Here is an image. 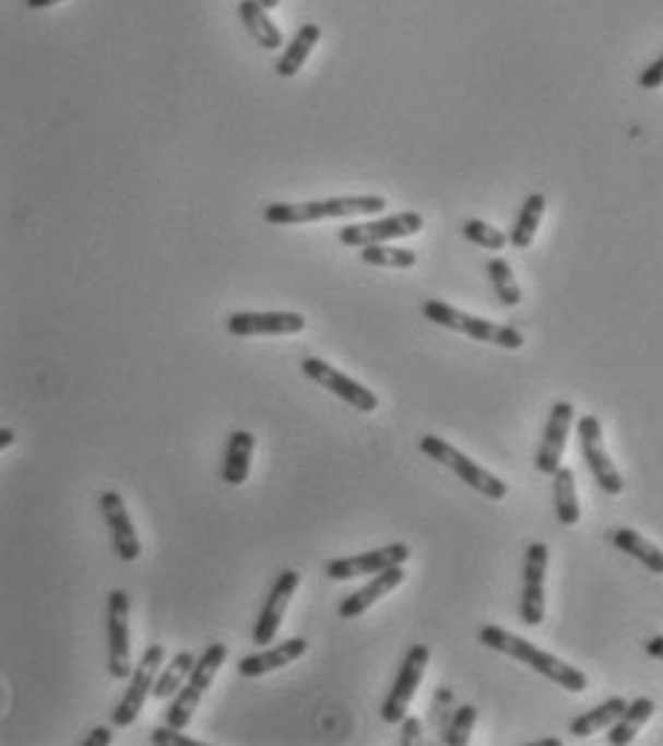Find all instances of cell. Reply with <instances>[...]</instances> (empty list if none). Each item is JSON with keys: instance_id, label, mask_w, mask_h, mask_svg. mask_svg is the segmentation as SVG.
<instances>
[{"instance_id": "6da1fadb", "label": "cell", "mask_w": 663, "mask_h": 746, "mask_svg": "<svg viewBox=\"0 0 663 746\" xmlns=\"http://www.w3.org/2000/svg\"><path fill=\"white\" fill-rule=\"evenodd\" d=\"M480 643L494 649V652L509 654V658L525 663V666H532L534 672H541V675L548 677L552 684L564 686L569 692H583L589 686V677L583 675V672L569 666V663L555 658V654L541 652V649L532 647L525 638H517V635L500 629V626H483V629H480Z\"/></svg>"}, {"instance_id": "7a4b0ae2", "label": "cell", "mask_w": 663, "mask_h": 746, "mask_svg": "<svg viewBox=\"0 0 663 746\" xmlns=\"http://www.w3.org/2000/svg\"><path fill=\"white\" fill-rule=\"evenodd\" d=\"M388 201L382 196H342V199H322V201H301V204H271L264 208V222L279 224V227H291V224H310L322 222V218H351V216H370V213H382Z\"/></svg>"}, {"instance_id": "3957f363", "label": "cell", "mask_w": 663, "mask_h": 746, "mask_svg": "<svg viewBox=\"0 0 663 746\" xmlns=\"http://www.w3.org/2000/svg\"><path fill=\"white\" fill-rule=\"evenodd\" d=\"M423 316L428 322L440 324V328H451V331H460L465 336L477 339V342H488V345L506 347V351H520L525 345L523 333L509 324H494L488 319H480V316L463 313V310L451 308L440 299H428L423 305Z\"/></svg>"}, {"instance_id": "277c9868", "label": "cell", "mask_w": 663, "mask_h": 746, "mask_svg": "<svg viewBox=\"0 0 663 746\" xmlns=\"http://www.w3.org/2000/svg\"><path fill=\"white\" fill-rule=\"evenodd\" d=\"M419 451H423L428 460L440 462V465H446V469L454 471L457 477L463 479L465 485H471L474 492H480L483 497H488V500H502V497L509 494V485L502 483L500 477H494L492 471H486L483 465H477L474 460H469L463 451H457L454 446H448L442 437L425 434V437L419 439Z\"/></svg>"}, {"instance_id": "5b68a950", "label": "cell", "mask_w": 663, "mask_h": 746, "mask_svg": "<svg viewBox=\"0 0 663 746\" xmlns=\"http://www.w3.org/2000/svg\"><path fill=\"white\" fill-rule=\"evenodd\" d=\"M224 658H227V647H224V643H210V647L201 652L193 672H190V677H187L185 686L178 689L170 709H167V723H170V726L185 730L187 723L193 721V712L199 709L201 698H204V692H208L210 684H213L216 672L222 670Z\"/></svg>"}, {"instance_id": "8992f818", "label": "cell", "mask_w": 663, "mask_h": 746, "mask_svg": "<svg viewBox=\"0 0 663 746\" xmlns=\"http://www.w3.org/2000/svg\"><path fill=\"white\" fill-rule=\"evenodd\" d=\"M428 661H431V649L425 647V643H414V647L409 649L400 672H396V680H393L391 692H388V698L382 700V707H379L382 721L402 723V718L409 712V703L414 700V695H417V686L423 684Z\"/></svg>"}, {"instance_id": "52a82bcc", "label": "cell", "mask_w": 663, "mask_h": 746, "mask_svg": "<svg viewBox=\"0 0 663 746\" xmlns=\"http://www.w3.org/2000/svg\"><path fill=\"white\" fill-rule=\"evenodd\" d=\"M164 658H167V649H164L162 643H150V647L144 649L139 666H135L130 675V689L123 692L121 703H118L116 712H113V723H116V726H132L135 718L141 715V709L147 703V695L153 692L155 677H158Z\"/></svg>"}, {"instance_id": "ba28073f", "label": "cell", "mask_w": 663, "mask_h": 746, "mask_svg": "<svg viewBox=\"0 0 663 746\" xmlns=\"http://www.w3.org/2000/svg\"><path fill=\"white\" fill-rule=\"evenodd\" d=\"M301 374L308 379H313L317 386H322L324 391H331L333 396H340L342 402L354 405L359 414H374V411H377V393L368 391V388H365L363 382H356L354 377H347L342 370L331 368L324 359H317V356L301 359Z\"/></svg>"}, {"instance_id": "9c48e42d", "label": "cell", "mask_w": 663, "mask_h": 746, "mask_svg": "<svg viewBox=\"0 0 663 746\" xmlns=\"http://www.w3.org/2000/svg\"><path fill=\"white\" fill-rule=\"evenodd\" d=\"M423 216L409 210V213H396V216L379 218V222L363 224H345L340 230V241L345 247H368V245H386L393 239H405V236H417L423 230Z\"/></svg>"}, {"instance_id": "30bf717a", "label": "cell", "mask_w": 663, "mask_h": 746, "mask_svg": "<svg viewBox=\"0 0 663 746\" xmlns=\"http://www.w3.org/2000/svg\"><path fill=\"white\" fill-rule=\"evenodd\" d=\"M578 437H580V451H583V460H587L589 471H592L594 483L601 485L606 494H612V497L624 492V479H620L615 462L609 460L606 446H603L601 419L592 414L580 416Z\"/></svg>"}, {"instance_id": "8fae6325", "label": "cell", "mask_w": 663, "mask_h": 746, "mask_svg": "<svg viewBox=\"0 0 663 746\" xmlns=\"http://www.w3.org/2000/svg\"><path fill=\"white\" fill-rule=\"evenodd\" d=\"M546 543H532V546L525 548L523 597H520V620L525 626H541L543 615H546Z\"/></svg>"}, {"instance_id": "7c38bea8", "label": "cell", "mask_w": 663, "mask_h": 746, "mask_svg": "<svg viewBox=\"0 0 663 746\" xmlns=\"http://www.w3.org/2000/svg\"><path fill=\"white\" fill-rule=\"evenodd\" d=\"M107 635H109V675L123 680L132 675L130 666V594L123 589L109 592L107 608Z\"/></svg>"}, {"instance_id": "4fadbf2b", "label": "cell", "mask_w": 663, "mask_h": 746, "mask_svg": "<svg viewBox=\"0 0 663 746\" xmlns=\"http://www.w3.org/2000/svg\"><path fill=\"white\" fill-rule=\"evenodd\" d=\"M411 557V548L405 543H391L386 548H377V552L354 554V557H336L324 566V575L331 580H354L365 578V575H377V571H386L391 566H402V563Z\"/></svg>"}, {"instance_id": "5bb4252c", "label": "cell", "mask_w": 663, "mask_h": 746, "mask_svg": "<svg viewBox=\"0 0 663 746\" xmlns=\"http://www.w3.org/2000/svg\"><path fill=\"white\" fill-rule=\"evenodd\" d=\"M308 328V319L296 310H271V313H230L227 331L233 336H296Z\"/></svg>"}, {"instance_id": "9a60e30c", "label": "cell", "mask_w": 663, "mask_h": 746, "mask_svg": "<svg viewBox=\"0 0 663 746\" xmlns=\"http://www.w3.org/2000/svg\"><path fill=\"white\" fill-rule=\"evenodd\" d=\"M299 580H301L299 571H294V569H285L276 578L271 594H268V601H264L262 612H259V620H256V629H253L256 647L273 643L279 626H282V620H285L287 603H291L294 592L299 589Z\"/></svg>"}, {"instance_id": "2e32d148", "label": "cell", "mask_w": 663, "mask_h": 746, "mask_svg": "<svg viewBox=\"0 0 663 746\" xmlns=\"http://www.w3.org/2000/svg\"><path fill=\"white\" fill-rule=\"evenodd\" d=\"M100 514L107 520V529L113 534V546H116V554L121 557L123 563H135L141 557V540L132 529L130 511H127V502L118 492H104L100 494Z\"/></svg>"}, {"instance_id": "e0dca14e", "label": "cell", "mask_w": 663, "mask_h": 746, "mask_svg": "<svg viewBox=\"0 0 663 746\" xmlns=\"http://www.w3.org/2000/svg\"><path fill=\"white\" fill-rule=\"evenodd\" d=\"M571 419H575V408H571V402H555V405H552L546 431H543L541 451H537V457H534V469L541 471V474L555 477V471L560 469V457H564Z\"/></svg>"}, {"instance_id": "ac0fdd59", "label": "cell", "mask_w": 663, "mask_h": 746, "mask_svg": "<svg viewBox=\"0 0 663 746\" xmlns=\"http://www.w3.org/2000/svg\"><path fill=\"white\" fill-rule=\"evenodd\" d=\"M405 580V571H402V566H391V569L386 571H377L374 575V580H370L365 589H359V592L347 594L345 601L340 603V617H345V620H354V617L365 615L374 603L379 601V597H386L388 592H393V589H400V583Z\"/></svg>"}, {"instance_id": "d6986e66", "label": "cell", "mask_w": 663, "mask_h": 746, "mask_svg": "<svg viewBox=\"0 0 663 746\" xmlns=\"http://www.w3.org/2000/svg\"><path fill=\"white\" fill-rule=\"evenodd\" d=\"M308 652V640L305 638H291L285 643H279L273 649H262V652L247 654L239 661V675L241 677H262L268 672H276L287 663L299 661L301 654Z\"/></svg>"}, {"instance_id": "ffe728a7", "label": "cell", "mask_w": 663, "mask_h": 746, "mask_svg": "<svg viewBox=\"0 0 663 746\" xmlns=\"http://www.w3.org/2000/svg\"><path fill=\"white\" fill-rule=\"evenodd\" d=\"M256 437L250 431H233L227 451H224L222 477L227 485H241L250 477V457H253Z\"/></svg>"}, {"instance_id": "44dd1931", "label": "cell", "mask_w": 663, "mask_h": 746, "mask_svg": "<svg viewBox=\"0 0 663 746\" xmlns=\"http://www.w3.org/2000/svg\"><path fill=\"white\" fill-rule=\"evenodd\" d=\"M319 38H322V29H319L317 24H305L299 26V32L294 35V40L285 47V55L276 61V75L279 78H294L296 72L305 67V61H308V55L313 52V47L319 44Z\"/></svg>"}, {"instance_id": "7402d4cb", "label": "cell", "mask_w": 663, "mask_h": 746, "mask_svg": "<svg viewBox=\"0 0 663 746\" xmlns=\"http://www.w3.org/2000/svg\"><path fill=\"white\" fill-rule=\"evenodd\" d=\"M239 15H241V21H245V26L250 29V35H253L259 47L282 49L285 38H282V32H279V26L273 24L271 15H268V9H264L259 0H241Z\"/></svg>"}, {"instance_id": "603a6c76", "label": "cell", "mask_w": 663, "mask_h": 746, "mask_svg": "<svg viewBox=\"0 0 663 746\" xmlns=\"http://www.w3.org/2000/svg\"><path fill=\"white\" fill-rule=\"evenodd\" d=\"M652 712H655V700L652 698H635L632 703L626 707L624 715L612 723V730H609V735H606V741H609L612 746L632 744L635 735L643 730V723L652 718Z\"/></svg>"}, {"instance_id": "cb8c5ba5", "label": "cell", "mask_w": 663, "mask_h": 746, "mask_svg": "<svg viewBox=\"0 0 663 746\" xmlns=\"http://www.w3.org/2000/svg\"><path fill=\"white\" fill-rule=\"evenodd\" d=\"M612 543H615L617 552H626L629 557L643 563L652 575H663V552L655 543H649L647 537H640L635 529H617L612 534Z\"/></svg>"}, {"instance_id": "d4e9b609", "label": "cell", "mask_w": 663, "mask_h": 746, "mask_svg": "<svg viewBox=\"0 0 663 746\" xmlns=\"http://www.w3.org/2000/svg\"><path fill=\"white\" fill-rule=\"evenodd\" d=\"M626 698H620V695H615V698H609L606 703H601V707H594L592 712H583L580 718H575L569 726V732L575 735V738H589V735H594V732L606 730V726H612V723L617 721V718L624 715L626 712Z\"/></svg>"}, {"instance_id": "484cf974", "label": "cell", "mask_w": 663, "mask_h": 746, "mask_svg": "<svg viewBox=\"0 0 663 746\" xmlns=\"http://www.w3.org/2000/svg\"><path fill=\"white\" fill-rule=\"evenodd\" d=\"M555 511L560 525L571 529L580 523V502H578V485H575V471L560 465L555 471Z\"/></svg>"}, {"instance_id": "4316f807", "label": "cell", "mask_w": 663, "mask_h": 746, "mask_svg": "<svg viewBox=\"0 0 663 746\" xmlns=\"http://www.w3.org/2000/svg\"><path fill=\"white\" fill-rule=\"evenodd\" d=\"M543 213H546V196L543 193L529 196L523 208H520V216H517L514 230H511V236H509V241L517 247V250L532 247L534 236H537V227H541V222H543Z\"/></svg>"}, {"instance_id": "83f0119b", "label": "cell", "mask_w": 663, "mask_h": 746, "mask_svg": "<svg viewBox=\"0 0 663 746\" xmlns=\"http://www.w3.org/2000/svg\"><path fill=\"white\" fill-rule=\"evenodd\" d=\"M196 661L199 658H193V652H178L176 658L170 661V666H164V672L158 677H155V686H153V698L158 700H167L170 695H176L181 686H185V680L190 677V672H193Z\"/></svg>"}, {"instance_id": "f1b7e54d", "label": "cell", "mask_w": 663, "mask_h": 746, "mask_svg": "<svg viewBox=\"0 0 663 746\" xmlns=\"http://www.w3.org/2000/svg\"><path fill=\"white\" fill-rule=\"evenodd\" d=\"M486 273L488 279H492V287L494 293H497V299H500L506 308H517V305L523 301V293H520V285H517L514 270H511V264L506 262V259H492V262L486 264Z\"/></svg>"}, {"instance_id": "f546056e", "label": "cell", "mask_w": 663, "mask_h": 746, "mask_svg": "<svg viewBox=\"0 0 663 746\" xmlns=\"http://www.w3.org/2000/svg\"><path fill=\"white\" fill-rule=\"evenodd\" d=\"M363 262L374 268H391V270H409L417 264V253L409 247H388V245H368L363 247Z\"/></svg>"}, {"instance_id": "4dcf8cb0", "label": "cell", "mask_w": 663, "mask_h": 746, "mask_svg": "<svg viewBox=\"0 0 663 746\" xmlns=\"http://www.w3.org/2000/svg\"><path fill=\"white\" fill-rule=\"evenodd\" d=\"M474 723H477V709L474 707H460L451 715V721H448V726L442 730V738L440 744L446 746H465L471 738V730H474Z\"/></svg>"}, {"instance_id": "1f68e13d", "label": "cell", "mask_w": 663, "mask_h": 746, "mask_svg": "<svg viewBox=\"0 0 663 746\" xmlns=\"http://www.w3.org/2000/svg\"><path fill=\"white\" fill-rule=\"evenodd\" d=\"M463 236L471 245L486 247V250H502V247L509 245V236H506V233L492 227V224L480 222V218H469V222L463 224Z\"/></svg>"}, {"instance_id": "d6a6232c", "label": "cell", "mask_w": 663, "mask_h": 746, "mask_svg": "<svg viewBox=\"0 0 663 746\" xmlns=\"http://www.w3.org/2000/svg\"><path fill=\"white\" fill-rule=\"evenodd\" d=\"M153 744H158V746H201L199 741H193V738H187V735H181V730H176V726H158V730H153Z\"/></svg>"}, {"instance_id": "836d02e7", "label": "cell", "mask_w": 663, "mask_h": 746, "mask_svg": "<svg viewBox=\"0 0 663 746\" xmlns=\"http://www.w3.org/2000/svg\"><path fill=\"white\" fill-rule=\"evenodd\" d=\"M400 744L402 746H414L423 744V721L414 715L402 718V730H400Z\"/></svg>"}, {"instance_id": "e575fe53", "label": "cell", "mask_w": 663, "mask_h": 746, "mask_svg": "<svg viewBox=\"0 0 663 746\" xmlns=\"http://www.w3.org/2000/svg\"><path fill=\"white\" fill-rule=\"evenodd\" d=\"M638 84L643 86V90H658V86H663V58L652 61L647 70L640 72Z\"/></svg>"}, {"instance_id": "d590c367", "label": "cell", "mask_w": 663, "mask_h": 746, "mask_svg": "<svg viewBox=\"0 0 663 746\" xmlns=\"http://www.w3.org/2000/svg\"><path fill=\"white\" fill-rule=\"evenodd\" d=\"M113 741V732L107 730V726H98V730H93V735L84 741L86 746H95V744H109Z\"/></svg>"}, {"instance_id": "8d00e7d4", "label": "cell", "mask_w": 663, "mask_h": 746, "mask_svg": "<svg viewBox=\"0 0 663 746\" xmlns=\"http://www.w3.org/2000/svg\"><path fill=\"white\" fill-rule=\"evenodd\" d=\"M647 654L649 658H658V661H663V635L647 640Z\"/></svg>"}, {"instance_id": "74e56055", "label": "cell", "mask_w": 663, "mask_h": 746, "mask_svg": "<svg viewBox=\"0 0 663 746\" xmlns=\"http://www.w3.org/2000/svg\"><path fill=\"white\" fill-rule=\"evenodd\" d=\"M55 3H63V0H26V7L29 9H47L55 7Z\"/></svg>"}, {"instance_id": "f35d334b", "label": "cell", "mask_w": 663, "mask_h": 746, "mask_svg": "<svg viewBox=\"0 0 663 746\" xmlns=\"http://www.w3.org/2000/svg\"><path fill=\"white\" fill-rule=\"evenodd\" d=\"M12 442H15V434L9 431V428H3V431H0V448H9Z\"/></svg>"}, {"instance_id": "ab89813d", "label": "cell", "mask_w": 663, "mask_h": 746, "mask_svg": "<svg viewBox=\"0 0 663 746\" xmlns=\"http://www.w3.org/2000/svg\"><path fill=\"white\" fill-rule=\"evenodd\" d=\"M534 746H560V741H557V738H546V741H537V744H534Z\"/></svg>"}, {"instance_id": "60d3db41", "label": "cell", "mask_w": 663, "mask_h": 746, "mask_svg": "<svg viewBox=\"0 0 663 746\" xmlns=\"http://www.w3.org/2000/svg\"><path fill=\"white\" fill-rule=\"evenodd\" d=\"M259 3H262L264 9H276L279 3H282V0H259Z\"/></svg>"}]
</instances>
